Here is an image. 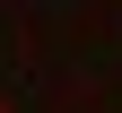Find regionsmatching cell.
Masks as SVG:
<instances>
[{
	"instance_id": "obj_1",
	"label": "cell",
	"mask_w": 122,
	"mask_h": 113,
	"mask_svg": "<svg viewBox=\"0 0 122 113\" xmlns=\"http://www.w3.org/2000/svg\"><path fill=\"white\" fill-rule=\"evenodd\" d=\"M0 113H9V104H0Z\"/></svg>"
}]
</instances>
